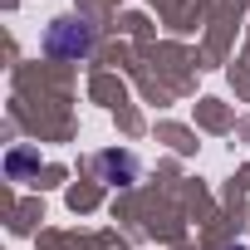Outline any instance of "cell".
<instances>
[{
  "mask_svg": "<svg viewBox=\"0 0 250 250\" xmlns=\"http://www.w3.org/2000/svg\"><path fill=\"white\" fill-rule=\"evenodd\" d=\"M44 49L59 54V59H79V54H88V49H93V30H88V20H54L49 35H44Z\"/></svg>",
  "mask_w": 250,
  "mask_h": 250,
  "instance_id": "cell-1",
  "label": "cell"
},
{
  "mask_svg": "<svg viewBox=\"0 0 250 250\" xmlns=\"http://www.w3.org/2000/svg\"><path fill=\"white\" fill-rule=\"evenodd\" d=\"M98 172H103L113 187H128V182L138 177V162H133L128 152H103V157H98Z\"/></svg>",
  "mask_w": 250,
  "mask_h": 250,
  "instance_id": "cell-2",
  "label": "cell"
}]
</instances>
